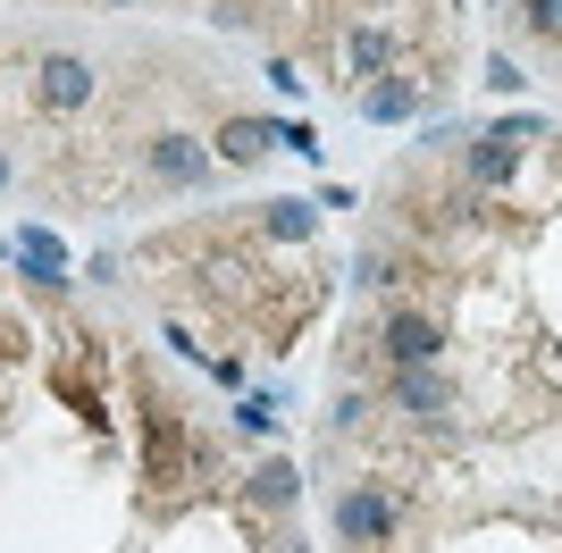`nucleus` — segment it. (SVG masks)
<instances>
[{"mask_svg":"<svg viewBox=\"0 0 562 553\" xmlns=\"http://www.w3.org/2000/svg\"><path fill=\"white\" fill-rule=\"evenodd\" d=\"M328 520H336V537H345L352 553H378V545H395V529H403V504H395V486L352 478V486H336Z\"/></svg>","mask_w":562,"mask_h":553,"instance_id":"f257e3e1","label":"nucleus"},{"mask_svg":"<svg viewBox=\"0 0 562 553\" xmlns=\"http://www.w3.org/2000/svg\"><path fill=\"white\" fill-rule=\"evenodd\" d=\"M143 168H151V184H168V193H202V184L218 177V151L202 135H177V126H160V135L143 143Z\"/></svg>","mask_w":562,"mask_h":553,"instance_id":"f03ea898","label":"nucleus"},{"mask_svg":"<svg viewBox=\"0 0 562 553\" xmlns=\"http://www.w3.org/2000/svg\"><path fill=\"white\" fill-rule=\"evenodd\" d=\"M93 92H101V68L85 50H43V59H34V101H43L50 117L93 110Z\"/></svg>","mask_w":562,"mask_h":553,"instance_id":"7ed1b4c3","label":"nucleus"},{"mask_svg":"<svg viewBox=\"0 0 562 553\" xmlns=\"http://www.w3.org/2000/svg\"><path fill=\"white\" fill-rule=\"evenodd\" d=\"M386 394H395V411L420 419V428H453V411H462V394H453L446 369H395Z\"/></svg>","mask_w":562,"mask_h":553,"instance_id":"20e7f679","label":"nucleus"},{"mask_svg":"<svg viewBox=\"0 0 562 553\" xmlns=\"http://www.w3.org/2000/svg\"><path fill=\"white\" fill-rule=\"evenodd\" d=\"M378 352H386V369H437L446 361V327L428 319V311H386Z\"/></svg>","mask_w":562,"mask_h":553,"instance_id":"39448f33","label":"nucleus"},{"mask_svg":"<svg viewBox=\"0 0 562 553\" xmlns=\"http://www.w3.org/2000/svg\"><path fill=\"white\" fill-rule=\"evenodd\" d=\"M462 168L479 193H504V184L520 177V135H504V126H487V135H470L462 143Z\"/></svg>","mask_w":562,"mask_h":553,"instance_id":"423d86ee","label":"nucleus"},{"mask_svg":"<svg viewBox=\"0 0 562 553\" xmlns=\"http://www.w3.org/2000/svg\"><path fill=\"white\" fill-rule=\"evenodd\" d=\"M352 117H370V126H403V117H420V76H378V84H352Z\"/></svg>","mask_w":562,"mask_h":553,"instance_id":"0eeeda50","label":"nucleus"},{"mask_svg":"<svg viewBox=\"0 0 562 553\" xmlns=\"http://www.w3.org/2000/svg\"><path fill=\"white\" fill-rule=\"evenodd\" d=\"M278 143H285V117H227L211 151H218L227 168H260L269 151H278Z\"/></svg>","mask_w":562,"mask_h":553,"instance_id":"6e6552de","label":"nucleus"},{"mask_svg":"<svg viewBox=\"0 0 562 553\" xmlns=\"http://www.w3.org/2000/svg\"><path fill=\"white\" fill-rule=\"evenodd\" d=\"M244 504H252V511H294V504H303V470H294L285 453H269L252 478H244Z\"/></svg>","mask_w":562,"mask_h":553,"instance_id":"1a4fd4ad","label":"nucleus"},{"mask_svg":"<svg viewBox=\"0 0 562 553\" xmlns=\"http://www.w3.org/2000/svg\"><path fill=\"white\" fill-rule=\"evenodd\" d=\"M345 68L378 84V76H395V68H403V43L386 34V25H352V34H345Z\"/></svg>","mask_w":562,"mask_h":553,"instance_id":"9d476101","label":"nucleus"},{"mask_svg":"<svg viewBox=\"0 0 562 553\" xmlns=\"http://www.w3.org/2000/svg\"><path fill=\"white\" fill-rule=\"evenodd\" d=\"M352 285H361V294H386V285H403V260L386 252V244H361V252H352Z\"/></svg>","mask_w":562,"mask_h":553,"instance_id":"9b49d317","label":"nucleus"},{"mask_svg":"<svg viewBox=\"0 0 562 553\" xmlns=\"http://www.w3.org/2000/svg\"><path fill=\"white\" fill-rule=\"evenodd\" d=\"M269 235L278 244H311L319 235V202H269Z\"/></svg>","mask_w":562,"mask_h":553,"instance_id":"f8f14e48","label":"nucleus"},{"mask_svg":"<svg viewBox=\"0 0 562 553\" xmlns=\"http://www.w3.org/2000/svg\"><path fill=\"white\" fill-rule=\"evenodd\" d=\"M520 34L529 43H562V0H520Z\"/></svg>","mask_w":562,"mask_h":553,"instance_id":"ddd939ff","label":"nucleus"},{"mask_svg":"<svg viewBox=\"0 0 562 553\" xmlns=\"http://www.w3.org/2000/svg\"><path fill=\"white\" fill-rule=\"evenodd\" d=\"M235 428H244V437H269V428H278V403H269V394H252V403L235 411Z\"/></svg>","mask_w":562,"mask_h":553,"instance_id":"4468645a","label":"nucleus"},{"mask_svg":"<svg viewBox=\"0 0 562 553\" xmlns=\"http://www.w3.org/2000/svg\"><path fill=\"white\" fill-rule=\"evenodd\" d=\"M361 411H370V394H336V411H328V428H336V437H345V428H361Z\"/></svg>","mask_w":562,"mask_h":553,"instance_id":"2eb2a0df","label":"nucleus"},{"mask_svg":"<svg viewBox=\"0 0 562 553\" xmlns=\"http://www.w3.org/2000/svg\"><path fill=\"white\" fill-rule=\"evenodd\" d=\"M487 84H495V92H520V84H529V68H520V59H504V50H495V59H487Z\"/></svg>","mask_w":562,"mask_h":553,"instance_id":"dca6fc26","label":"nucleus"},{"mask_svg":"<svg viewBox=\"0 0 562 553\" xmlns=\"http://www.w3.org/2000/svg\"><path fill=\"white\" fill-rule=\"evenodd\" d=\"M269 84H278L285 101H303V76H294V59H269Z\"/></svg>","mask_w":562,"mask_h":553,"instance_id":"f3484780","label":"nucleus"},{"mask_svg":"<svg viewBox=\"0 0 562 553\" xmlns=\"http://www.w3.org/2000/svg\"><path fill=\"white\" fill-rule=\"evenodd\" d=\"M487 9H520V0H487Z\"/></svg>","mask_w":562,"mask_h":553,"instance_id":"a211bd4d","label":"nucleus"},{"mask_svg":"<svg viewBox=\"0 0 562 553\" xmlns=\"http://www.w3.org/2000/svg\"><path fill=\"white\" fill-rule=\"evenodd\" d=\"M0 184H9V151H0Z\"/></svg>","mask_w":562,"mask_h":553,"instance_id":"6ab92c4d","label":"nucleus"},{"mask_svg":"<svg viewBox=\"0 0 562 553\" xmlns=\"http://www.w3.org/2000/svg\"><path fill=\"white\" fill-rule=\"evenodd\" d=\"M361 9H386V0H361Z\"/></svg>","mask_w":562,"mask_h":553,"instance_id":"aec40b11","label":"nucleus"},{"mask_svg":"<svg viewBox=\"0 0 562 553\" xmlns=\"http://www.w3.org/2000/svg\"><path fill=\"white\" fill-rule=\"evenodd\" d=\"M554 50H562V43H554Z\"/></svg>","mask_w":562,"mask_h":553,"instance_id":"412c9836","label":"nucleus"}]
</instances>
